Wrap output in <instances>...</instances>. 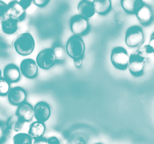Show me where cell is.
Returning a JSON list of instances; mask_svg holds the SVG:
<instances>
[{
  "mask_svg": "<svg viewBox=\"0 0 154 144\" xmlns=\"http://www.w3.org/2000/svg\"><path fill=\"white\" fill-rule=\"evenodd\" d=\"M123 10L128 14H135L136 12L143 5V0H120Z\"/></svg>",
  "mask_w": 154,
  "mask_h": 144,
  "instance_id": "17",
  "label": "cell"
},
{
  "mask_svg": "<svg viewBox=\"0 0 154 144\" xmlns=\"http://www.w3.org/2000/svg\"><path fill=\"white\" fill-rule=\"evenodd\" d=\"M66 51L73 59L83 58L85 52V44L82 38L77 35L72 36L66 43Z\"/></svg>",
  "mask_w": 154,
  "mask_h": 144,
  "instance_id": "3",
  "label": "cell"
},
{
  "mask_svg": "<svg viewBox=\"0 0 154 144\" xmlns=\"http://www.w3.org/2000/svg\"><path fill=\"white\" fill-rule=\"evenodd\" d=\"M136 17L139 22L144 26L149 25L153 20L154 14L152 8L149 4L144 3L143 5L140 8L139 10L135 14Z\"/></svg>",
  "mask_w": 154,
  "mask_h": 144,
  "instance_id": "11",
  "label": "cell"
},
{
  "mask_svg": "<svg viewBox=\"0 0 154 144\" xmlns=\"http://www.w3.org/2000/svg\"><path fill=\"white\" fill-rule=\"evenodd\" d=\"M73 64L75 65V67L77 68H81L83 65V58H75L73 62Z\"/></svg>",
  "mask_w": 154,
  "mask_h": 144,
  "instance_id": "29",
  "label": "cell"
},
{
  "mask_svg": "<svg viewBox=\"0 0 154 144\" xmlns=\"http://www.w3.org/2000/svg\"><path fill=\"white\" fill-rule=\"evenodd\" d=\"M53 50H54V55H55L56 58H57V60L63 59L65 54L64 49H63L62 46H55Z\"/></svg>",
  "mask_w": 154,
  "mask_h": 144,
  "instance_id": "24",
  "label": "cell"
},
{
  "mask_svg": "<svg viewBox=\"0 0 154 144\" xmlns=\"http://www.w3.org/2000/svg\"><path fill=\"white\" fill-rule=\"evenodd\" d=\"M35 61L32 58H26L20 63V70L25 77L32 79L37 76L38 68Z\"/></svg>",
  "mask_w": 154,
  "mask_h": 144,
  "instance_id": "9",
  "label": "cell"
},
{
  "mask_svg": "<svg viewBox=\"0 0 154 144\" xmlns=\"http://www.w3.org/2000/svg\"><path fill=\"white\" fill-rule=\"evenodd\" d=\"M18 22L17 20L7 16L2 21V29L6 34H13L18 29Z\"/></svg>",
  "mask_w": 154,
  "mask_h": 144,
  "instance_id": "18",
  "label": "cell"
},
{
  "mask_svg": "<svg viewBox=\"0 0 154 144\" xmlns=\"http://www.w3.org/2000/svg\"><path fill=\"white\" fill-rule=\"evenodd\" d=\"M20 68L14 64H8L5 67L3 71V76L10 83L16 82L20 79Z\"/></svg>",
  "mask_w": 154,
  "mask_h": 144,
  "instance_id": "13",
  "label": "cell"
},
{
  "mask_svg": "<svg viewBox=\"0 0 154 144\" xmlns=\"http://www.w3.org/2000/svg\"><path fill=\"white\" fill-rule=\"evenodd\" d=\"M24 122H25L17 114H13L8 119L6 128L11 134L20 132L23 127Z\"/></svg>",
  "mask_w": 154,
  "mask_h": 144,
  "instance_id": "15",
  "label": "cell"
},
{
  "mask_svg": "<svg viewBox=\"0 0 154 144\" xmlns=\"http://www.w3.org/2000/svg\"><path fill=\"white\" fill-rule=\"evenodd\" d=\"M78 12L80 16L89 20L95 14L93 2L90 0H82L78 5Z\"/></svg>",
  "mask_w": 154,
  "mask_h": 144,
  "instance_id": "14",
  "label": "cell"
},
{
  "mask_svg": "<svg viewBox=\"0 0 154 144\" xmlns=\"http://www.w3.org/2000/svg\"><path fill=\"white\" fill-rule=\"evenodd\" d=\"M32 138L29 134L17 133L14 136V144H32Z\"/></svg>",
  "mask_w": 154,
  "mask_h": 144,
  "instance_id": "21",
  "label": "cell"
},
{
  "mask_svg": "<svg viewBox=\"0 0 154 144\" xmlns=\"http://www.w3.org/2000/svg\"><path fill=\"white\" fill-rule=\"evenodd\" d=\"M9 103L14 106H19L24 103L26 99V92L23 88L19 86L14 87L10 89L7 94Z\"/></svg>",
  "mask_w": 154,
  "mask_h": 144,
  "instance_id": "10",
  "label": "cell"
},
{
  "mask_svg": "<svg viewBox=\"0 0 154 144\" xmlns=\"http://www.w3.org/2000/svg\"><path fill=\"white\" fill-rule=\"evenodd\" d=\"M96 144H102V143H96Z\"/></svg>",
  "mask_w": 154,
  "mask_h": 144,
  "instance_id": "33",
  "label": "cell"
},
{
  "mask_svg": "<svg viewBox=\"0 0 154 144\" xmlns=\"http://www.w3.org/2000/svg\"><path fill=\"white\" fill-rule=\"evenodd\" d=\"M147 45H148L149 47H150L152 53H154V32L152 33L151 36H150V41H149V44Z\"/></svg>",
  "mask_w": 154,
  "mask_h": 144,
  "instance_id": "30",
  "label": "cell"
},
{
  "mask_svg": "<svg viewBox=\"0 0 154 144\" xmlns=\"http://www.w3.org/2000/svg\"><path fill=\"white\" fill-rule=\"evenodd\" d=\"M2 76V71H1V69H0V78H1Z\"/></svg>",
  "mask_w": 154,
  "mask_h": 144,
  "instance_id": "32",
  "label": "cell"
},
{
  "mask_svg": "<svg viewBox=\"0 0 154 144\" xmlns=\"http://www.w3.org/2000/svg\"><path fill=\"white\" fill-rule=\"evenodd\" d=\"M151 53L148 45H145L137 49L129 56L128 68L133 76H139L143 74L149 56Z\"/></svg>",
  "mask_w": 154,
  "mask_h": 144,
  "instance_id": "1",
  "label": "cell"
},
{
  "mask_svg": "<svg viewBox=\"0 0 154 144\" xmlns=\"http://www.w3.org/2000/svg\"><path fill=\"white\" fill-rule=\"evenodd\" d=\"M8 5L2 1H0V22L8 16Z\"/></svg>",
  "mask_w": 154,
  "mask_h": 144,
  "instance_id": "23",
  "label": "cell"
},
{
  "mask_svg": "<svg viewBox=\"0 0 154 144\" xmlns=\"http://www.w3.org/2000/svg\"><path fill=\"white\" fill-rule=\"evenodd\" d=\"M32 144H48L47 139L44 138L43 136L40 138H37V139H35L34 142Z\"/></svg>",
  "mask_w": 154,
  "mask_h": 144,
  "instance_id": "31",
  "label": "cell"
},
{
  "mask_svg": "<svg viewBox=\"0 0 154 144\" xmlns=\"http://www.w3.org/2000/svg\"><path fill=\"white\" fill-rule=\"evenodd\" d=\"M32 2L38 7H45L49 2V0H32Z\"/></svg>",
  "mask_w": 154,
  "mask_h": 144,
  "instance_id": "26",
  "label": "cell"
},
{
  "mask_svg": "<svg viewBox=\"0 0 154 144\" xmlns=\"http://www.w3.org/2000/svg\"><path fill=\"white\" fill-rule=\"evenodd\" d=\"M6 131H7V128H6L5 125L0 122V143L4 140L5 137Z\"/></svg>",
  "mask_w": 154,
  "mask_h": 144,
  "instance_id": "25",
  "label": "cell"
},
{
  "mask_svg": "<svg viewBox=\"0 0 154 144\" xmlns=\"http://www.w3.org/2000/svg\"><path fill=\"white\" fill-rule=\"evenodd\" d=\"M88 20L80 16L79 15L73 16L70 20V28L74 35L81 36L87 32L89 29Z\"/></svg>",
  "mask_w": 154,
  "mask_h": 144,
  "instance_id": "7",
  "label": "cell"
},
{
  "mask_svg": "<svg viewBox=\"0 0 154 144\" xmlns=\"http://www.w3.org/2000/svg\"><path fill=\"white\" fill-rule=\"evenodd\" d=\"M47 141H48V144H60V142L58 138L54 136L47 138Z\"/></svg>",
  "mask_w": 154,
  "mask_h": 144,
  "instance_id": "27",
  "label": "cell"
},
{
  "mask_svg": "<svg viewBox=\"0 0 154 144\" xmlns=\"http://www.w3.org/2000/svg\"><path fill=\"white\" fill-rule=\"evenodd\" d=\"M93 7L96 13L100 15H105L111 10V0H93Z\"/></svg>",
  "mask_w": 154,
  "mask_h": 144,
  "instance_id": "20",
  "label": "cell"
},
{
  "mask_svg": "<svg viewBox=\"0 0 154 144\" xmlns=\"http://www.w3.org/2000/svg\"><path fill=\"white\" fill-rule=\"evenodd\" d=\"M57 58L54 55L52 48H46L42 50L36 56L35 62L38 67L43 70H49L52 68L57 63Z\"/></svg>",
  "mask_w": 154,
  "mask_h": 144,
  "instance_id": "4",
  "label": "cell"
},
{
  "mask_svg": "<svg viewBox=\"0 0 154 144\" xmlns=\"http://www.w3.org/2000/svg\"><path fill=\"white\" fill-rule=\"evenodd\" d=\"M7 5L8 16L17 20V21H20L22 19H23L26 10L20 4L19 2L17 1V0H13V1L10 2Z\"/></svg>",
  "mask_w": 154,
  "mask_h": 144,
  "instance_id": "12",
  "label": "cell"
},
{
  "mask_svg": "<svg viewBox=\"0 0 154 144\" xmlns=\"http://www.w3.org/2000/svg\"><path fill=\"white\" fill-rule=\"evenodd\" d=\"M19 2L20 4L23 7V8L25 9V10H26V9L29 7L30 4H31V3L32 2V0H20Z\"/></svg>",
  "mask_w": 154,
  "mask_h": 144,
  "instance_id": "28",
  "label": "cell"
},
{
  "mask_svg": "<svg viewBox=\"0 0 154 144\" xmlns=\"http://www.w3.org/2000/svg\"><path fill=\"white\" fill-rule=\"evenodd\" d=\"M33 112L35 118L38 122L45 123L51 117V106L47 102H38L33 107Z\"/></svg>",
  "mask_w": 154,
  "mask_h": 144,
  "instance_id": "8",
  "label": "cell"
},
{
  "mask_svg": "<svg viewBox=\"0 0 154 144\" xmlns=\"http://www.w3.org/2000/svg\"><path fill=\"white\" fill-rule=\"evenodd\" d=\"M45 130H46V127H45V123L36 121L30 124L28 134L32 138L37 139V138L43 136Z\"/></svg>",
  "mask_w": 154,
  "mask_h": 144,
  "instance_id": "19",
  "label": "cell"
},
{
  "mask_svg": "<svg viewBox=\"0 0 154 144\" xmlns=\"http://www.w3.org/2000/svg\"><path fill=\"white\" fill-rule=\"evenodd\" d=\"M15 51L19 55L26 56L33 52L35 46L34 38L30 33L24 32L20 34L13 43Z\"/></svg>",
  "mask_w": 154,
  "mask_h": 144,
  "instance_id": "2",
  "label": "cell"
},
{
  "mask_svg": "<svg viewBox=\"0 0 154 144\" xmlns=\"http://www.w3.org/2000/svg\"><path fill=\"white\" fill-rule=\"evenodd\" d=\"M144 40V32L138 26H133L129 28L126 33V44L129 47L136 48L141 46Z\"/></svg>",
  "mask_w": 154,
  "mask_h": 144,
  "instance_id": "5",
  "label": "cell"
},
{
  "mask_svg": "<svg viewBox=\"0 0 154 144\" xmlns=\"http://www.w3.org/2000/svg\"><path fill=\"white\" fill-rule=\"evenodd\" d=\"M16 114H17L24 122L32 121L34 117L33 106L29 103H23L19 105L17 109Z\"/></svg>",
  "mask_w": 154,
  "mask_h": 144,
  "instance_id": "16",
  "label": "cell"
},
{
  "mask_svg": "<svg viewBox=\"0 0 154 144\" xmlns=\"http://www.w3.org/2000/svg\"><path fill=\"white\" fill-rule=\"evenodd\" d=\"M129 59V54L123 47L117 46L113 49L111 55V62L117 69L126 70L128 68Z\"/></svg>",
  "mask_w": 154,
  "mask_h": 144,
  "instance_id": "6",
  "label": "cell"
},
{
  "mask_svg": "<svg viewBox=\"0 0 154 144\" xmlns=\"http://www.w3.org/2000/svg\"><path fill=\"white\" fill-rule=\"evenodd\" d=\"M11 89L10 82L4 77L0 78V96L7 95Z\"/></svg>",
  "mask_w": 154,
  "mask_h": 144,
  "instance_id": "22",
  "label": "cell"
}]
</instances>
